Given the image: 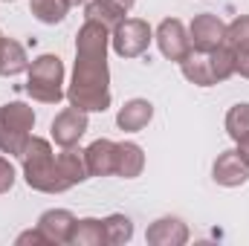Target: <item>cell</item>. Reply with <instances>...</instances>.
<instances>
[{
  "label": "cell",
  "mask_w": 249,
  "mask_h": 246,
  "mask_svg": "<svg viewBox=\"0 0 249 246\" xmlns=\"http://www.w3.org/2000/svg\"><path fill=\"white\" fill-rule=\"evenodd\" d=\"M75 214L70 209H47L41 217H38V229L44 232V238L53 246H64L70 244L72 238V229H75Z\"/></svg>",
  "instance_id": "cell-10"
},
{
  "label": "cell",
  "mask_w": 249,
  "mask_h": 246,
  "mask_svg": "<svg viewBox=\"0 0 249 246\" xmlns=\"http://www.w3.org/2000/svg\"><path fill=\"white\" fill-rule=\"evenodd\" d=\"M35 127V110L26 102H9L0 107V154L20 157Z\"/></svg>",
  "instance_id": "cell-4"
},
{
  "label": "cell",
  "mask_w": 249,
  "mask_h": 246,
  "mask_svg": "<svg viewBox=\"0 0 249 246\" xmlns=\"http://www.w3.org/2000/svg\"><path fill=\"white\" fill-rule=\"evenodd\" d=\"M29 70L26 47L15 38H0V78H15Z\"/></svg>",
  "instance_id": "cell-14"
},
{
  "label": "cell",
  "mask_w": 249,
  "mask_h": 246,
  "mask_svg": "<svg viewBox=\"0 0 249 246\" xmlns=\"http://www.w3.org/2000/svg\"><path fill=\"white\" fill-rule=\"evenodd\" d=\"M84 20H96V23H102L105 29L113 32V29L124 20V15L116 12L113 6H107L105 0H87V3H84Z\"/></svg>",
  "instance_id": "cell-21"
},
{
  "label": "cell",
  "mask_w": 249,
  "mask_h": 246,
  "mask_svg": "<svg viewBox=\"0 0 249 246\" xmlns=\"http://www.w3.org/2000/svg\"><path fill=\"white\" fill-rule=\"evenodd\" d=\"M15 244H18V246H26V244H50V241H47V238H44V232L35 226V229H29V232H20Z\"/></svg>",
  "instance_id": "cell-26"
},
{
  "label": "cell",
  "mask_w": 249,
  "mask_h": 246,
  "mask_svg": "<svg viewBox=\"0 0 249 246\" xmlns=\"http://www.w3.org/2000/svg\"><path fill=\"white\" fill-rule=\"evenodd\" d=\"M64 61L55 53H44L35 61H29L26 70V93L32 96V102L38 105H58L67 99V87H64Z\"/></svg>",
  "instance_id": "cell-3"
},
{
  "label": "cell",
  "mask_w": 249,
  "mask_h": 246,
  "mask_svg": "<svg viewBox=\"0 0 249 246\" xmlns=\"http://www.w3.org/2000/svg\"><path fill=\"white\" fill-rule=\"evenodd\" d=\"M145 171V151L136 142H116V177L136 180Z\"/></svg>",
  "instance_id": "cell-15"
},
{
  "label": "cell",
  "mask_w": 249,
  "mask_h": 246,
  "mask_svg": "<svg viewBox=\"0 0 249 246\" xmlns=\"http://www.w3.org/2000/svg\"><path fill=\"white\" fill-rule=\"evenodd\" d=\"M154 41H157L162 58H168V61H174V64H180L191 53V38H188V29L180 18L160 20V26L154 29Z\"/></svg>",
  "instance_id": "cell-6"
},
{
  "label": "cell",
  "mask_w": 249,
  "mask_h": 246,
  "mask_svg": "<svg viewBox=\"0 0 249 246\" xmlns=\"http://www.w3.org/2000/svg\"><path fill=\"white\" fill-rule=\"evenodd\" d=\"M209 64H212V75H214V84H223L235 75V50L223 41L220 47H214L209 53Z\"/></svg>",
  "instance_id": "cell-20"
},
{
  "label": "cell",
  "mask_w": 249,
  "mask_h": 246,
  "mask_svg": "<svg viewBox=\"0 0 249 246\" xmlns=\"http://www.w3.org/2000/svg\"><path fill=\"white\" fill-rule=\"evenodd\" d=\"M235 151H238V157L249 165V133H247V136H241V139L235 142Z\"/></svg>",
  "instance_id": "cell-29"
},
{
  "label": "cell",
  "mask_w": 249,
  "mask_h": 246,
  "mask_svg": "<svg viewBox=\"0 0 249 246\" xmlns=\"http://www.w3.org/2000/svg\"><path fill=\"white\" fill-rule=\"evenodd\" d=\"M107 50L110 29L96 20H84L75 32V67L67 84V102L84 113H105L113 105Z\"/></svg>",
  "instance_id": "cell-1"
},
{
  "label": "cell",
  "mask_w": 249,
  "mask_h": 246,
  "mask_svg": "<svg viewBox=\"0 0 249 246\" xmlns=\"http://www.w3.org/2000/svg\"><path fill=\"white\" fill-rule=\"evenodd\" d=\"M226 133H229V139L232 142H238L241 136H247L249 133V102H238V105H232L229 110H226Z\"/></svg>",
  "instance_id": "cell-23"
},
{
  "label": "cell",
  "mask_w": 249,
  "mask_h": 246,
  "mask_svg": "<svg viewBox=\"0 0 249 246\" xmlns=\"http://www.w3.org/2000/svg\"><path fill=\"white\" fill-rule=\"evenodd\" d=\"M20 159V171H23V180L32 191H41V194H64L70 191L72 185L64 180L61 168H58V154L53 151V142L44 139V136H29L23 154L18 157Z\"/></svg>",
  "instance_id": "cell-2"
},
{
  "label": "cell",
  "mask_w": 249,
  "mask_h": 246,
  "mask_svg": "<svg viewBox=\"0 0 249 246\" xmlns=\"http://www.w3.org/2000/svg\"><path fill=\"white\" fill-rule=\"evenodd\" d=\"M6 3H15V0H6Z\"/></svg>",
  "instance_id": "cell-31"
},
{
  "label": "cell",
  "mask_w": 249,
  "mask_h": 246,
  "mask_svg": "<svg viewBox=\"0 0 249 246\" xmlns=\"http://www.w3.org/2000/svg\"><path fill=\"white\" fill-rule=\"evenodd\" d=\"M188 38H191V50L212 53L214 47H220L226 41V23L217 15H212V12L194 15V20L188 26Z\"/></svg>",
  "instance_id": "cell-8"
},
{
  "label": "cell",
  "mask_w": 249,
  "mask_h": 246,
  "mask_svg": "<svg viewBox=\"0 0 249 246\" xmlns=\"http://www.w3.org/2000/svg\"><path fill=\"white\" fill-rule=\"evenodd\" d=\"M70 9H72L70 0H29V12H32V18L41 20V23H47V26L61 23Z\"/></svg>",
  "instance_id": "cell-19"
},
{
  "label": "cell",
  "mask_w": 249,
  "mask_h": 246,
  "mask_svg": "<svg viewBox=\"0 0 249 246\" xmlns=\"http://www.w3.org/2000/svg\"><path fill=\"white\" fill-rule=\"evenodd\" d=\"M87 116L90 113H84V110H78V107H64L61 113L53 119L50 124V136H53V142L58 145V148H72V145H78L81 142V136L87 133Z\"/></svg>",
  "instance_id": "cell-7"
},
{
  "label": "cell",
  "mask_w": 249,
  "mask_h": 246,
  "mask_svg": "<svg viewBox=\"0 0 249 246\" xmlns=\"http://www.w3.org/2000/svg\"><path fill=\"white\" fill-rule=\"evenodd\" d=\"M235 75L249 78V47H247V50H238V53H235Z\"/></svg>",
  "instance_id": "cell-27"
},
{
  "label": "cell",
  "mask_w": 249,
  "mask_h": 246,
  "mask_svg": "<svg viewBox=\"0 0 249 246\" xmlns=\"http://www.w3.org/2000/svg\"><path fill=\"white\" fill-rule=\"evenodd\" d=\"M212 180L223 188H238L249 180V165L238 157V151H223L217 154L214 165H212Z\"/></svg>",
  "instance_id": "cell-11"
},
{
  "label": "cell",
  "mask_w": 249,
  "mask_h": 246,
  "mask_svg": "<svg viewBox=\"0 0 249 246\" xmlns=\"http://www.w3.org/2000/svg\"><path fill=\"white\" fill-rule=\"evenodd\" d=\"M87 0H70V6H84Z\"/></svg>",
  "instance_id": "cell-30"
},
{
  "label": "cell",
  "mask_w": 249,
  "mask_h": 246,
  "mask_svg": "<svg viewBox=\"0 0 249 246\" xmlns=\"http://www.w3.org/2000/svg\"><path fill=\"white\" fill-rule=\"evenodd\" d=\"M105 3H107V6H113L116 12H122L124 18H127V15H130V9L136 6V0H105Z\"/></svg>",
  "instance_id": "cell-28"
},
{
  "label": "cell",
  "mask_w": 249,
  "mask_h": 246,
  "mask_svg": "<svg viewBox=\"0 0 249 246\" xmlns=\"http://www.w3.org/2000/svg\"><path fill=\"white\" fill-rule=\"evenodd\" d=\"M0 38H3V32H0Z\"/></svg>",
  "instance_id": "cell-32"
},
{
  "label": "cell",
  "mask_w": 249,
  "mask_h": 246,
  "mask_svg": "<svg viewBox=\"0 0 249 246\" xmlns=\"http://www.w3.org/2000/svg\"><path fill=\"white\" fill-rule=\"evenodd\" d=\"M15 180H18V171H15V165H12V159H9V157H0V194L12 191Z\"/></svg>",
  "instance_id": "cell-25"
},
{
  "label": "cell",
  "mask_w": 249,
  "mask_h": 246,
  "mask_svg": "<svg viewBox=\"0 0 249 246\" xmlns=\"http://www.w3.org/2000/svg\"><path fill=\"white\" fill-rule=\"evenodd\" d=\"M183 78L191 81L194 87H214V75H212V64H209V53H197L191 50L186 58L180 61Z\"/></svg>",
  "instance_id": "cell-17"
},
{
  "label": "cell",
  "mask_w": 249,
  "mask_h": 246,
  "mask_svg": "<svg viewBox=\"0 0 249 246\" xmlns=\"http://www.w3.org/2000/svg\"><path fill=\"white\" fill-rule=\"evenodd\" d=\"M226 44L235 53L249 47V15H238L232 23H226Z\"/></svg>",
  "instance_id": "cell-24"
},
{
  "label": "cell",
  "mask_w": 249,
  "mask_h": 246,
  "mask_svg": "<svg viewBox=\"0 0 249 246\" xmlns=\"http://www.w3.org/2000/svg\"><path fill=\"white\" fill-rule=\"evenodd\" d=\"M151 119H154V105L148 99H130L116 113V127L124 133H139L151 124Z\"/></svg>",
  "instance_id": "cell-13"
},
{
  "label": "cell",
  "mask_w": 249,
  "mask_h": 246,
  "mask_svg": "<svg viewBox=\"0 0 249 246\" xmlns=\"http://www.w3.org/2000/svg\"><path fill=\"white\" fill-rule=\"evenodd\" d=\"M154 41V29L142 18H124L122 23L110 32V47L119 58H139L148 53Z\"/></svg>",
  "instance_id": "cell-5"
},
{
  "label": "cell",
  "mask_w": 249,
  "mask_h": 246,
  "mask_svg": "<svg viewBox=\"0 0 249 246\" xmlns=\"http://www.w3.org/2000/svg\"><path fill=\"white\" fill-rule=\"evenodd\" d=\"M58 168H61L64 180L70 185H81L90 180V171H87V159H84V148L72 145V148H61L58 154Z\"/></svg>",
  "instance_id": "cell-16"
},
{
  "label": "cell",
  "mask_w": 249,
  "mask_h": 246,
  "mask_svg": "<svg viewBox=\"0 0 249 246\" xmlns=\"http://www.w3.org/2000/svg\"><path fill=\"white\" fill-rule=\"evenodd\" d=\"M70 244L72 246H105L107 244V238H105V220L102 217H81V220H75Z\"/></svg>",
  "instance_id": "cell-18"
},
{
  "label": "cell",
  "mask_w": 249,
  "mask_h": 246,
  "mask_svg": "<svg viewBox=\"0 0 249 246\" xmlns=\"http://www.w3.org/2000/svg\"><path fill=\"white\" fill-rule=\"evenodd\" d=\"M87 171L90 177H110L116 174V142L113 139H96L84 148Z\"/></svg>",
  "instance_id": "cell-12"
},
{
  "label": "cell",
  "mask_w": 249,
  "mask_h": 246,
  "mask_svg": "<svg viewBox=\"0 0 249 246\" xmlns=\"http://www.w3.org/2000/svg\"><path fill=\"white\" fill-rule=\"evenodd\" d=\"M105 220V238L110 246H122L133 238V220L127 214H107Z\"/></svg>",
  "instance_id": "cell-22"
},
{
  "label": "cell",
  "mask_w": 249,
  "mask_h": 246,
  "mask_svg": "<svg viewBox=\"0 0 249 246\" xmlns=\"http://www.w3.org/2000/svg\"><path fill=\"white\" fill-rule=\"evenodd\" d=\"M145 241L151 246H183V244H188V226H186V220L177 217V214L157 217L148 226Z\"/></svg>",
  "instance_id": "cell-9"
}]
</instances>
